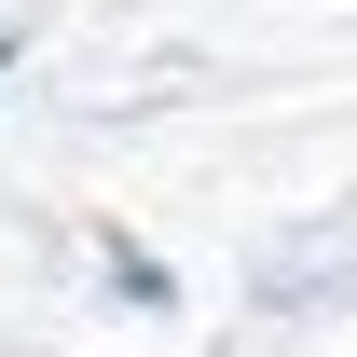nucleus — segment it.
<instances>
[{
  "mask_svg": "<svg viewBox=\"0 0 357 357\" xmlns=\"http://www.w3.org/2000/svg\"><path fill=\"white\" fill-rule=\"evenodd\" d=\"M96 289H110V303H137V316H165V303H178V275L151 261V248H124V234H96Z\"/></svg>",
  "mask_w": 357,
  "mask_h": 357,
  "instance_id": "nucleus-1",
  "label": "nucleus"
},
{
  "mask_svg": "<svg viewBox=\"0 0 357 357\" xmlns=\"http://www.w3.org/2000/svg\"><path fill=\"white\" fill-rule=\"evenodd\" d=\"M0 83H14V28H0Z\"/></svg>",
  "mask_w": 357,
  "mask_h": 357,
  "instance_id": "nucleus-2",
  "label": "nucleus"
}]
</instances>
